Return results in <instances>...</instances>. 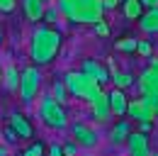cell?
I'll use <instances>...</instances> for the list:
<instances>
[{
    "mask_svg": "<svg viewBox=\"0 0 158 156\" xmlns=\"http://www.w3.org/2000/svg\"><path fill=\"white\" fill-rule=\"evenodd\" d=\"M61 44H63L61 29L39 22L32 32V39H29V61H32V66L44 68V66L54 63V58L61 51Z\"/></svg>",
    "mask_w": 158,
    "mask_h": 156,
    "instance_id": "1",
    "label": "cell"
},
{
    "mask_svg": "<svg viewBox=\"0 0 158 156\" xmlns=\"http://www.w3.org/2000/svg\"><path fill=\"white\" fill-rule=\"evenodd\" d=\"M56 10L71 24H98L105 20L102 0H56Z\"/></svg>",
    "mask_w": 158,
    "mask_h": 156,
    "instance_id": "2",
    "label": "cell"
},
{
    "mask_svg": "<svg viewBox=\"0 0 158 156\" xmlns=\"http://www.w3.org/2000/svg\"><path fill=\"white\" fill-rule=\"evenodd\" d=\"M63 85H66L71 98H80V100H88V102H93L98 98V93L102 90V85L95 83L93 78H88L83 71H68L63 76Z\"/></svg>",
    "mask_w": 158,
    "mask_h": 156,
    "instance_id": "3",
    "label": "cell"
},
{
    "mask_svg": "<svg viewBox=\"0 0 158 156\" xmlns=\"http://www.w3.org/2000/svg\"><path fill=\"white\" fill-rule=\"evenodd\" d=\"M39 119L49 127V129H66L68 127V115H66V107L59 105L51 95H44L39 100Z\"/></svg>",
    "mask_w": 158,
    "mask_h": 156,
    "instance_id": "4",
    "label": "cell"
},
{
    "mask_svg": "<svg viewBox=\"0 0 158 156\" xmlns=\"http://www.w3.org/2000/svg\"><path fill=\"white\" fill-rule=\"evenodd\" d=\"M41 80H44V76H41V68L32 66V63L22 68V71H20V88H17V93H20L22 102H32L34 98L39 95Z\"/></svg>",
    "mask_w": 158,
    "mask_h": 156,
    "instance_id": "5",
    "label": "cell"
},
{
    "mask_svg": "<svg viewBox=\"0 0 158 156\" xmlns=\"http://www.w3.org/2000/svg\"><path fill=\"white\" fill-rule=\"evenodd\" d=\"M139 90H141V100L158 112V71L146 66L141 73H139Z\"/></svg>",
    "mask_w": 158,
    "mask_h": 156,
    "instance_id": "6",
    "label": "cell"
},
{
    "mask_svg": "<svg viewBox=\"0 0 158 156\" xmlns=\"http://www.w3.org/2000/svg\"><path fill=\"white\" fill-rule=\"evenodd\" d=\"M68 127H71V134H73V141H76V146H83V149H93V146H98L100 144V136L98 132L90 127V124H85V122H68Z\"/></svg>",
    "mask_w": 158,
    "mask_h": 156,
    "instance_id": "7",
    "label": "cell"
},
{
    "mask_svg": "<svg viewBox=\"0 0 158 156\" xmlns=\"http://www.w3.org/2000/svg\"><path fill=\"white\" fill-rule=\"evenodd\" d=\"M127 117L131 119V122H156V112L141 100H129V105H127Z\"/></svg>",
    "mask_w": 158,
    "mask_h": 156,
    "instance_id": "8",
    "label": "cell"
},
{
    "mask_svg": "<svg viewBox=\"0 0 158 156\" xmlns=\"http://www.w3.org/2000/svg\"><path fill=\"white\" fill-rule=\"evenodd\" d=\"M80 71H83L88 78H93L95 83H100V85H105V83L110 80V71L105 68V63H100V61H95V58H85Z\"/></svg>",
    "mask_w": 158,
    "mask_h": 156,
    "instance_id": "9",
    "label": "cell"
},
{
    "mask_svg": "<svg viewBox=\"0 0 158 156\" xmlns=\"http://www.w3.org/2000/svg\"><path fill=\"white\" fill-rule=\"evenodd\" d=\"M127 146H129V156H153L151 146H148V134L131 132L127 139Z\"/></svg>",
    "mask_w": 158,
    "mask_h": 156,
    "instance_id": "10",
    "label": "cell"
},
{
    "mask_svg": "<svg viewBox=\"0 0 158 156\" xmlns=\"http://www.w3.org/2000/svg\"><path fill=\"white\" fill-rule=\"evenodd\" d=\"M7 127H12V132L20 136V139H32V136H34V127H32V122L22 115V112H12V115H10V122H7Z\"/></svg>",
    "mask_w": 158,
    "mask_h": 156,
    "instance_id": "11",
    "label": "cell"
},
{
    "mask_svg": "<svg viewBox=\"0 0 158 156\" xmlns=\"http://www.w3.org/2000/svg\"><path fill=\"white\" fill-rule=\"evenodd\" d=\"M107 102H110V112H112V117H124V115H127L129 98H127V93H124V90L112 88V90L107 93Z\"/></svg>",
    "mask_w": 158,
    "mask_h": 156,
    "instance_id": "12",
    "label": "cell"
},
{
    "mask_svg": "<svg viewBox=\"0 0 158 156\" xmlns=\"http://www.w3.org/2000/svg\"><path fill=\"white\" fill-rule=\"evenodd\" d=\"M22 2V12L24 20L32 22V24H39L44 17V0H20Z\"/></svg>",
    "mask_w": 158,
    "mask_h": 156,
    "instance_id": "13",
    "label": "cell"
},
{
    "mask_svg": "<svg viewBox=\"0 0 158 156\" xmlns=\"http://www.w3.org/2000/svg\"><path fill=\"white\" fill-rule=\"evenodd\" d=\"M90 107H93V115H95L98 122H110L112 112H110V102H107V93H105V90L98 93V98L90 102Z\"/></svg>",
    "mask_w": 158,
    "mask_h": 156,
    "instance_id": "14",
    "label": "cell"
},
{
    "mask_svg": "<svg viewBox=\"0 0 158 156\" xmlns=\"http://www.w3.org/2000/svg\"><path fill=\"white\" fill-rule=\"evenodd\" d=\"M139 29L143 34H158V7H148L139 17Z\"/></svg>",
    "mask_w": 158,
    "mask_h": 156,
    "instance_id": "15",
    "label": "cell"
},
{
    "mask_svg": "<svg viewBox=\"0 0 158 156\" xmlns=\"http://www.w3.org/2000/svg\"><path fill=\"white\" fill-rule=\"evenodd\" d=\"M131 132H134V122H131V119H117V124L110 129V139H112L114 144H122V141L129 139Z\"/></svg>",
    "mask_w": 158,
    "mask_h": 156,
    "instance_id": "16",
    "label": "cell"
},
{
    "mask_svg": "<svg viewBox=\"0 0 158 156\" xmlns=\"http://www.w3.org/2000/svg\"><path fill=\"white\" fill-rule=\"evenodd\" d=\"M2 85H5L10 93H17V88H20V71H17V66L7 63V66L2 68Z\"/></svg>",
    "mask_w": 158,
    "mask_h": 156,
    "instance_id": "17",
    "label": "cell"
},
{
    "mask_svg": "<svg viewBox=\"0 0 158 156\" xmlns=\"http://www.w3.org/2000/svg\"><path fill=\"white\" fill-rule=\"evenodd\" d=\"M122 12H124L127 20L136 22V20L143 15V5H141L139 0H122Z\"/></svg>",
    "mask_w": 158,
    "mask_h": 156,
    "instance_id": "18",
    "label": "cell"
},
{
    "mask_svg": "<svg viewBox=\"0 0 158 156\" xmlns=\"http://www.w3.org/2000/svg\"><path fill=\"white\" fill-rule=\"evenodd\" d=\"M110 80L114 83V88H119V90H127L129 85H134V76H131V73H124V71H119V68H112V71H110Z\"/></svg>",
    "mask_w": 158,
    "mask_h": 156,
    "instance_id": "19",
    "label": "cell"
},
{
    "mask_svg": "<svg viewBox=\"0 0 158 156\" xmlns=\"http://www.w3.org/2000/svg\"><path fill=\"white\" fill-rule=\"evenodd\" d=\"M51 98L66 107V102H68V90H66V85H63V80H54V85H51Z\"/></svg>",
    "mask_w": 158,
    "mask_h": 156,
    "instance_id": "20",
    "label": "cell"
},
{
    "mask_svg": "<svg viewBox=\"0 0 158 156\" xmlns=\"http://www.w3.org/2000/svg\"><path fill=\"white\" fill-rule=\"evenodd\" d=\"M22 156H46V144H44L41 139H34V141L22 151Z\"/></svg>",
    "mask_w": 158,
    "mask_h": 156,
    "instance_id": "21",
    "label": "cell"
},
{
    "mask_svg": "<svg viewBox=\"0 0 158 156\" xmlns=\"http://www.w3.org/2000/svg\"><path fill=\"white\" fill-rule=\"evenodd\" d=\"M136 44L139 39L136 37H124L117 41V51H124V54H136Z\"/></svg>",
    "mask_w": 158,
    "mask_h": 156,
    "instance_id": "22",
    "label": "cell"
},
{
    "mask_svg": "<svg viewBox=\"0 0 158 156\" xmlns=\"http://www.w3.org/2000/svg\"><path fill=\"white\" fill-rule=\"evenodd\" d=\"M17 10V0H0V15H12Z\"/></svg>",
    "mask_w": 158,
    "mask_h": 156,
    "instance_id": "23",
    "label": "cell"
},
{
    "mask_svg": "<svg viewBox=\"0 0 158 156\" xmlns=\"http://www.w3.org/2000/svg\"><path fill=\"white\" fill-rule=\"evenodd\" d=\"M2 136H5V144H17V141H20V136L12 132V127H5V129H2Z\"/></svg>",
    "mask_w": 158,
    "mask_h": 156,
    "instance_id": "24",
    "label": "cell"
},
{
    "mask_svg": "<svg viewBox=\"0 0 158 156\" xmlns=\"http://www.w3.org/2000/svg\"><path fill=\"white\" fill-rule=\"evenodd\" d=\"M136 54H141V56H151V44H148V41H143V39H139Z\"/></svg>",
    "mask_w": 158,
    "mask_h": 156,
    "instance_id": "25",
    "label": "cell"
},
{
    "mask_svg": "<svg viewBox=\"0 0 158 156\" xmlns=\"http://www.w3.org/2000/svg\"><path fill=\"white\" fill-rule=\"evenodd\" d=\"M93 29H95V34H100V37H107V34H110V27H107L105 20L98 22V24H93Z\"/></svg>",
    "mask_w": 158,
    "mask_h": 156,
    "instance_id": "26",
    "label": "cell"
},
{
    "mask_svg": "<svg viewBox=\"0 0 158 156\" xmlns=\"http://www.w3.org/2000/svg\"><path fill=\"white\" fill-rule=\"evenodd\" d=\"M46 156H63L61 144H49V146H46Z\"/></svg>",
    "mask_w": 158,
    "mask_h": 156,
    "instance_id": "27",
    "label": "cell"
},
{
    "mask_svg": "<svg viewBox=\"0 0 158 156\" xmlns=\"http://www.w3.org/2000/svg\"><path fill=\"white\" fill-rule=\"evenodd\" d=\"M61 149H63V156H73L76 151H78V146H76V141H71V144H63Z\"/></svg>",
    "mask_w": 158,
    "mask_h": 156,
    "instance_id": "28",
    "label": "cell"
},
{
    "mask_svg": "<svg viewBox=\"0 0 158 156\" xmlns=\"http://www.w3.org/2000/svg\"><path fill=\"white\" fill-rule=\"evenodd\" d=\"M44 22H46V24H51V22H56V10H49V12H46V10H44Z\"/></svg>",
    "mask_w": 158,
    "mask_h": 156,
    "instance_id": "29",
    "label": "cell"
},
{
    "mask_svg": "<svg viewBox=\"0 0 158 156\" xmlns=\"http://www.w3.org/2000/svg\"><path fill=\"white\" fill-rule=\"evenodd\" d=\"M119 2H122V0H102V7H105V12H107V10H114Z\"/></svg>",
    "mask_w": 158,
    "mask_h": 156,
    "instance_id": "30",
    "label": "cell"
},
{
    "mask_svg": "<svg viewBox=\"0 0 158 156\" xmlns=\"http://www.w3.org/2000/svg\"><path fill=\"white\" fill-rule=\"evenodd\" d=\"M141 5H146V7H158V0H139Z\"/></svg>",
    "mask_w": 158,
    "mask_h": 156,
    "instance_id": "31",
    "label": "cell"
},
{
    "mask_svg": "<svg viewBox=\"0 0 158 156\" xmlns=\"http://www.w3.org/2000/svg\"><path fill=\"white\" fill-rule=\"evenodd\" d=\"M148 58H151V63H148V66H151V68H156V71H158V56H148Z\"/></svg>",
    "mask_w": 158,
    "mask_h": 156,
    "instance_id": "32",
    "label": "cell"
},
{
    "mask_svg": "<svg viewBox=\"0 0 158 156\" xmlns=\"http://www.w3.org/2000/svg\"><path fill=\"white\" fill-rule=\"evenodd\" d=\"M0 156H10V151H7V144H0Z\"/></svg>",
    "mask_w": 158,
    "mask_h": 156,
    "instance_id": "33",
    "label": "cell"
},
{
    "mask_svg": "<svg viewBox=\"0 0 158 156\" xmlns=\"http://www.w3.org/2000/svg\"><path fill=\"white\" fill-rule=\"evenodd\" d=\"M2 44H5V32L0 29V46H2Z\"/></svg>",
    "mask_w": 158,
    "mask_h": 156,
    "instance_id": "34",
    "label": "cell"
},
{
    "mask_svg": "<svg viewBox=\"0 0 158 156\" xmlns=\"http://www.w3.org/2000/svg\"><path fill=\"white\" fill-rule=\"evenodd\" d=\"M0 83H2V71H0Z\"/></svg>",
    "mask_w": 158,
    "mask_h": 156,
    "instance_id": "35",
    "label": "cell"
}]
</instances>
